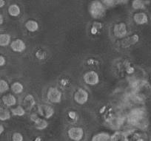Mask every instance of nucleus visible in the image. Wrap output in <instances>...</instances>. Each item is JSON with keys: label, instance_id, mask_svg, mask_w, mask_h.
I'll use <instances>...</instances> for the list:
<instances>
[{"label": "nucleus", "instance_id": "f257e3e1", "mask_svg": "<svg viewBox=\"0 0 151 141\" xmlns=\"http://www.w3.org/2000/svg\"><path fill=\"white\" fill-rule=\"evenodd\" d=\"M145 112L140 109H135L130 113L127 118V121L130 124L140 127L142 125H145Z\"/></svg>", "mask_w": 151, "mask_h": 141}, {"label": "nucleus", "instance_id": "f03ea898", "mask_svg": "<svg viewBox=\"0 0 151 141\" xmlns=\"http://www.w3.org/2000/svg\"><path fill=\"white\" fill-rule=\"evenodd\" d=\"M104 7L101 2L99 1H94L90 6V14L94 19L101 18L104 14Z\"/></svg>", "mask_w": 151, "mask_h": 141}, {"label": "nucleus", "instance_id": "7ed1b4c3", "mask_svg": "<svg viewBox=\"0 0 151 141\" xmlns=\"http://www.w3.org/2000/svg\"><path fill=\"white\" fill-rule=\"evenodd\" d=\"M47 99L51 103L57 104V103L60 102L61 100H62V93L57 88L50 87L47 91Z\"/></svg>", "mask_w": 151, "mask_h": 141}, {"label": "nucleus", "instance_id": "20e7f679", "mask_svg": "<svg viewBox=\"0 0 151 141\" xmlns=\"http://www.w3.org/2000/svg\"><path fill=\"white\" fill-rule=\"evenodd\" d=\"M68 135L72 140L80 141L84 137V131L81 127H72L68 130Z\"/></svg>", "mask_w": 151, "mask_h": 141}, {"label": "nucleus", "instance_id": "39448f33", "mask_svg": "<svg viewBox=\"0 0 151 141\" xmlns=\"http://www.w3.org/2000/svg\"><path fill=\"white\" fill-rule=\"evenodd\" d=\"M74 100L77 104L83 105L88 100V92L84 89L79 88L74 94Z\"/></svg>", "mask_w": 151, "mask_h": 141}, {"label": "nucleus", "instance_id": "423d86ee", "mask_svg": "<svg viewBox=\"0 0 151 141\" xmlns=\"http://www.w3.org/2000/svg\"><path fill=\"white\" fill-rule=\"evenodd\" d=\"M84 81L88 85H96L99 82V75L94 71H90L84 75Z\"/></svg>", "mask_w": 151, "mask_h": 141}, {"label": "nucleus", "instance_id": "0eeeda50", "mask_svg": "<svg viewBox=\"0 0 151 141\" xmlns=\"http://www.w3.org/2000/svg\"><path fill=\"white\" fill-rule=\"evenodd\" d=\"M113 33H114L116 37L119 38V39L124 38L127 34V27H126V24L122 22L116 24L114 26V28H113Z\"/></svg>", "mask_w": 151, "mask_h": 141}, {"label": "nucleus", "instance_id": "6e6552de", "mask_svg": "<svg viewBox=\"0 0 151 141\" xmlns=\"http://www.w3.org/2000/svg\"><path fill=\"white\" fill-rule=\"evenodd\" d=\"M31 120L34 122L35 127L38 130H43L47 127V122L42 118H40L37 116V115L33 114L31 115Z\"/></svg>", "mask_w": 151, "mask_h": 141}, {"label": "nucleus", "instance_id": "1a4fd4ad", "mask_svg": "<svg viewBox=\"0 0 151 141\" xmlns=\"http://www.w3.org/2000/svg\"><path fill=\"white\" fill-rule=\"evenodd\" d=\"M38 110H39V113H40V115L43 117H45V118H50V117L53 116V113H54L53 109L47 105L40 106L38 108Z\"/></svg>", "mask_w": 151, "mask_h": 141}, {"label": "nucleus", "instance_id": "9d476101", "mask_svg": "<svg viewBox=\"0 0 151 141\" xmlns=\"http://www.w3.org/2000/svg\"><path fill=\"white\" fill-rule=\"evenodd\" d=\"M11 47L13 51L16 52V53H22L25 50L26 45L22 39H18L11 42Z\"/></svg>", "mask_w": 151, "mask_h": 141}, {"label": "nucleus", "instance_id": "9b49d317", "mask_svg": "<svg viewBox=\"0 0 151 141\" xmlns=\"http://www.w3.org/2000/svg\"><path fill=\"white\" fill-rule=\"evenodd\" d=\"M133 20L137 24H144L147 23L148 17L145 13H136L133 16Z\"/></svg>", "mask_w": 151, "mask_h": 141}, {"label": "nucleus", "instance_id": "f8f14e48", "mask_svg": "<svg viewBox=\"0 0 151 141\" xmlns=\"http://www.w3.org/2000/svg\"><path fill=\"white\" fill-rule=\"evenodd\" d=\"M34 105H35V100L33 95L29 94V95H27V96H25V98H24V101H23V106H24L25 110H28V111H30V110H31L32 108L34 107Z\"/></svg>", "mask_w": 151, "mask_h": 141}, {"label": "nucleus", "instance_id": "ddd939ff", "mask_svg": "<svg viewBox=\"0 0 151 141\" xmlns=\"http://www.w3.org/2000/svg\"><path fill=\"white\" fill-rule=\"evenodd\" d=\"M2 102L7 107H12V106L16 105L17 99L14 95H11V94H8L2 97Z\"/></svg>", "mask_w": 151, "mask_h": 141}, {"label": "nucleus", "instance_id": "4468645a", "mask_svg": "<svg viewBox=\"0 0 151 141\" xmlns=\"http://www.w3.org/2000/svg\"><path fill=\"white\" fill-rule=\"evenodd\" d=\"M25 27L28 31L33 33L38 30L39 29V24L36 21L33 20H29L25 23Z\"/></svg>", "mask_w": 151, "mask_h": 141}, {"label": "nucleus", "instance_id": "2eb2a0df", "mask_svg": "<svg viewBox=\"0 0 151 141\" xmlns=\"http://www.w3.org/2000/svg\"><path fill=\"white\" fill-rule=\"evenodd\" d=\"M110 139H111V137L109 134L102 132V133L95 135L93 137L92 141H110Z\"/></svg>", "mask_w": 151, "mask_h": 141}, {"label": "nucleus", "instance_id": "dca6fc26", "mask_svg": "<svg viewBox=\"0 0 151 141\" xmlns=\"http://www.w3.org/2000/svg\"><path fill=\"white\" fill-rule=\"evenodd\" d=\"M20 13H21V11H20L19 7L17 5H15V4L10 5V7L8 8V14H9L10 16H18L20 14Z\"/></svg>", "mask_w": 151, "mask_h": 141}, {"label": "nucleus", "instance_id": "f3484780", "mask_svg": "<svg viewBox=\"0 0 151 141\" xmlns=\"http://www.w3.org/2000/svg\"><path fill=\"white\" fill-rule=\"evenodd\" d=\"M11 36L6 33H2L0 35V45L2 47H6L10 44Z\"/></svg>", "mask_w": 151, "mask_h": 141}, {"label": "nucleus", "instance_id": "a211bd4d", "mask_svg": "<svg viewBox=\"0 0 151 141\" xmlns=\"http://www.w3.org/2000/svg\"><path fill=\"white\" fill-rule=\"evenodd\" d=\"M11 88L14 93H15V94H20V93H22L23 92L24 87H23V85L21 83L14 82V84L11 85Z\"/></svg>", "mask_w": 151, "mask_h": 141}, {"label": "nucleus", "instance_id": "6ab92c4d", "mask_svg": "<svg viewBox=\"0 0 151 141\" xmlns=\"http://www.w3.org/2000/svg\"><path fill=\"white\" fill-rule=\"evenodd\" d=\"M139 36L138 35H134V36H131V37L128 38L126 41H124V43H123V45H124V47H127L130 45L131 44H135L136 42L139 41Z\"/></svg>", "mask_w": 151, "mask_h": 141}, {"label": "nucleus", "instance_id": "aec40b11", "mask_svg": "<svg viewBox=\"0 0 151 141\" xmlns=\"http://www.w3.org/2000/svg\"><path fill=\"white\" fill-rule=\"evenodd\" d=\"M146 2L143 0H133L132 2V7L135 10H141L144 9L145 7Z\"/></svg>", "mask_w": 151, "mask_h": 141}, {"label": "nucleus", "instance_id": "412c9836", "mask_svg": "<svg viewBox=\"0 0 151 141\" xmlns=\"http://www.w3.org/2000/svg\"><path fill=\"white\" fill-rule=\"evenodd\" d=\"M11 112H12L13 115L15 116H23L25 114V110L24 109V107H21V106H19L15 109H13Z\"/></svg>", "mask_w": 151, "mask_h": 141}, {"label": "nucleus", "instance_id": "4be33fe9", "mask_svg": "<svg viewBox=\"0 0 151 141\" xmlns=\"http://www.w3.org/2000/svg\"><path fill=\"white\" fill-rule=\"evenodd\" d=\"M11 118V113L8 110H2L1 109V113H0V120L3 121V120H8Z\"/></svg>", "mask_w": 151, "mask_h": 141}, {"label": "nucleus", "instance_id": "5701e85b", "mask_svg": "<svg viewBox=\"0 0 151 141\" xmlns=\"http://www.w3.org/2000/svg\"><path fill=\"white\" fill-rule=\"evenodd\" d=\"M9 89V84H8L5 80H1L0 81V92L5 93Z\"/></svg>", "mask_w": 151, "mask_h": 141}, {"label": "nucleus", "instance_id": "b1692460", "mask_svg": "<svg viewBox=\"0 0 151 141\" xmlns=\"http://www.w3.org/2000/svg\"><path fill=\"white\" fill-rule=\"evenodd\" d=\"M103 3L107 6H113L115 4L125 2L126 0H101Z\"/></svg>", "mask_w": 151, "mask_h": 141}, {"label": "nucleus", "instance_id": "393cba45", "mask_svg": "<svg viewBox=\"0 0 151 141\" xmlns=\"http://www.w3.org/2000/svg\"><path fill=\"white\" fill-rule=\"evenodd\" d=\"M12 140L13 141H23L22 135L19 133V132H16V133H14V135H13Z\"/></svg>", "mask_w": 151, "mask_h": 141}, {"label": "nucleus", "instance_id": "a878e982", "mask_svg": "<svg viewBox=\"0 0 151 141\" xmlns=\"http://www.w3.org/2000/svg\"><path fill=\"white\" fill-rule=\"evenodd\" d=\"M36 57L38 58L39 59H43L45 56V53L44 52H41V51H38L36 54Z\"/></svg>", "mask_w": 151, "mask_h": 141}, {"label": "nucleus", "instance_id": "bb28decb", "mask_svg": "<svg viewBox=\"0 0 151 141\" xmlns=\"http://www.w3.org/2000/svg\"><path fill=\"white\" fill-rule=\"evenodd\" d=\"M5 64V59L2 56H0V66L2 67Z\"/></svg>", "mask_w": 151, "mask_h": 141}, {"label": "nucleus", "instance_id": "cd10ccee", "mask_svg": "<svg viewBox=\"0 0 151 141\" xmlns=\"http://www.w3.org/2000/svg\"><path fill=\"white\" fill-rule=\"evenodd\" d=\"M69 116H70V118L74 119V118H75V117H76V113L74 112H70L69 113Z\"/></svg>", "mask_w": 151, "mask_h": 141}, {"label": "nucleus", "instance_id": "c85d7f7f", "mask_svg": "<svg viewBox=\"0 0 151 141\" xmlns=\"http://www.w3.org/2000/svg\"><path fill=\"white\" fill-rule=\"evenodd\" d=\"M5 0H0V8H2V7L5 5Z\"/></svg>", "mask_w": 151, "mask_h": 141}, {"label": "nucleus", "instance_id": "c756f323", "mask_svg": "<svg viewBox=\"0 0 151 141\" xmlns=\"http://www.w3.org/2000/svg\"><path fill=\"white\" fill-rule=\"evenodd\" d=\"M0 129H1V130H0V134L2 135V132H3V131H4V128H3V126H2V125H1V126H0Z\"/></svg>", "mask_w": 151, "mask_h": 141}, {"label": "nucleus", "instance_id": "7c9ffc66", "mask_svg": "<svg viewBox=\"0 0 151 141\" xmlns=\"http://www.w3.org/2000/svg\"><path fill=\"white\" fill-rule=\"evenodd\" d=\"M0 19H1V21H0V24H2L3 23V17H2V15H0Z\"/></svg>", "mask_w": 151, "mask_h": 141}, {"label": "nucleus", "instance_id": "2f4dec72", "mask_svg": "<svg viewBox=\"0 0 151 141\" xmlns=\"http://www.w3.org/2000/svg\"><path fill=\"white\" fill-rule=\"evenodd\" d=\"M34 141H42V139L40 137H36V139L34 140Z\"/></svg>", "mask_w": 151, "mask_h": 141}, {"label": "nucleus", "instance_id": "473e14b6", "mask_svg": "<svg viewBox=\"0 0 151 141\" xmlns=\"http://www.w3.org/2000/svg\"><path fill=\"white\" fill-rule=\"evenodd\" d=\"M122 141H128V140H122Z\"/></svg>", "mask_w": 151, "mask_h": 141}, {"label": "nucleus", "instance_id": "72a5a7b5", "mask_svg": "<svg viewBox=\"0 0 151 141\" xmlns=\"http://www.w3.org/2000/svg\"><path fill=\"white\" fill-rule=\"evenodd\" d=\"M150 80H151V76H150Z\"/></svg>", "mask_w": 151, "mask_h": 141}]
</instances>
